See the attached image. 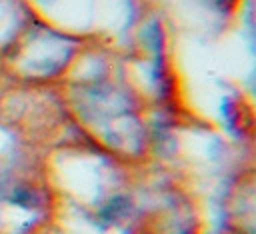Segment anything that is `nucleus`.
<instances>
[]
</instances>
